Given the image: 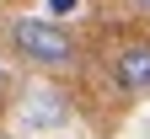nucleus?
Masks as SVG:
<instances>
[{
	"label": "nucleus",
	"mask_w": 150,
	"mask_h": 139,
	"mask_svg": "<svg viewBox=\"0 0 150 139\" xmlns=\"http://www.w3.org/2000/svg\"><path fill=\"white\" fill-rule=\"evenodd\" d=\"M11 43L22 48V59H32V64H43V70H64L75 59V37L59 22H48V16H22V22L11 27Z\"/></svg>",
	"instance_id": "nucleus-1"
},
{
	"label": "nucleus",
	"mask_w": 150,
	"mask_h": 139,
	"mask_svg": "<svg viewBox=\"0 0 150 139\" xmlns=\"http://www.w3.org/2000/svg\"><path fill=\"white\" fill-rule=\"evenodd\" d=\"M112 75L129 96H150V43H129L112 59Z\"/></svg>",
	"instance_id": "nucleus-2"
},
{
	"label": "nucleus",
	"mask_w": 150,
	"mask_h": 139,
	"mask_svg": "<svg viewBox=\"0 0 150 139\" xmlns=\"http://www.w3.org/2000/svg\"><path fill=\"white\" fill-rule=\"evenodd\" d=\"M75 6H81V0H48V11H54V16H64V11H75Z\"/></svg>",
	"instance_id": "nucleus-3"
},
{
	"label": "nucleus",
	"mask_w": 150,
	"mask_h": 139,
	"mask_svg": "<svg viewBox=\"0 0 150 139\" xmlns=\"http://www.w3.org/2000/svg\"><path fill=\"white\" fill-rule=\"evenodd\" d=\"M6 91H11V75H6V70H0V96H6Z\"/></svg>",
	"instance_id": "nucleus-4"
},
{
	"label": "nucleus",
	"mask_w": 150,
	"mask_h": 139,
	"mask_svg": "<svg viewBox=\"0 0 150 139\" xmlns=\"http://www.w3.org/2000/svg\"><path fill=\"white\" fill-rule=\"evenodd\" d=\"M129 6H134V11H150V0H129Z\"/></svg>",
	"instance_id": "nucleus-5"
},
{
	"label": "nucleus",
	"mask_w": 150,
	"mask_h": 139,
	"mask_svg": "<svg viewBox=\"0 0 150 139\" xmlns=\"http://www.w3.org/2000/svg\"><path fill=\"white\" fill-rule=\"evenodd\" d=\"M0 139H6V134H0Z\"/></svg>",
	"instance_id": "nucleus-6"
}]
</instances>
